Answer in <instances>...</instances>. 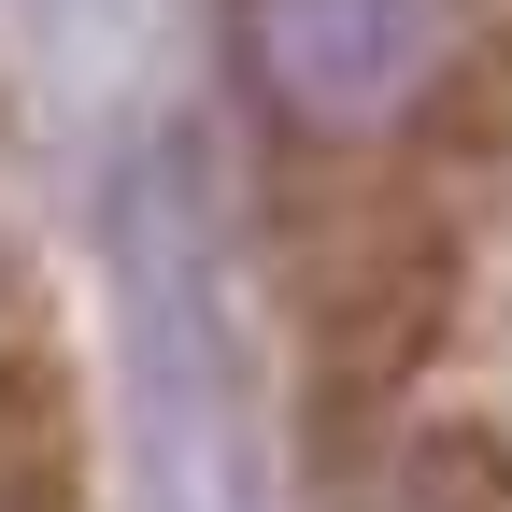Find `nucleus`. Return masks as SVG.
Listing matches in <instances>:
<instances>
[{
	"mask_svg": "<svg viewBox=\"0 0 512 512\" xmlns=\"http://www.w3.org/2000/svg\"><path fill=\"white\" fill-rule=\"evenodd\" d=\"M256 57L299 114H370L413 86V0H256Z\"/></svg>",
	"mask_w": 512,
	"mask_h": 512,
	"instance_id": "1",
	"label": "nucleus"
},
{
	"mask_svg": "<svg viewBox=\"0 0 512 512\" xmlns=\"http://www.w3.org/2000/svg\"><path fill=\"white\" fill-rule=\"evenodd\" d=\"M399 512H512V456H498L484 427H413Z\"/></svg>",
	"mask_w": 512,
	"mask_h": 512,
	"instance_id": "2",
	"label": "nucleus"
},
{
	"mask_svg": "<svg viewBox=\"0 0 512 512\" xmlns=\"http://www.w3.org/2000/svg\"><path fill=\"white\" fill-rule=\"evenodd\" d=\"M0 512H72V498H43V484H15V470H0Z\"/></svg>",
	"mask_w": 512,
	"mask_h": 512,
	"instance_id": "3",
	"label": "nucleus"
}]
</instances>
